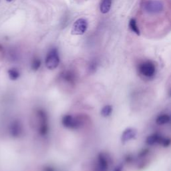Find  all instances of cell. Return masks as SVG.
<instances>
[{"label":"cell","mask_w":171,"mask_h":171,"mask_svg":"<svg viewBox=\"0 0 171 171\" xmlns=\"http://www.w3.org/2000/svg\"><path fill=\"white\" fill-rule=\"evenodd\" d=\"M138 71L142 76L150 78L154 76L157 72V68L154 62L148 60L140 64L138 66Z\"/></svg>","instance_id":"obj_1"},{"label":"cell","mask_w":171,"mask_h":171,"mask_svg":"<svg viewBox=\"0 0 171 171\" xmlns=\"http://www.w3.org/2000/svg\"><path fill=\"white\" fill-rule=\"evenodd\" d=\"M143 7L146 12L150 14H157L164 10L165 5L161 0H148Z\"/></svg>","instance_id":"obj_2"},{"label":"cell","mask_w":171,"mask_h":171,"mask_svg":"<svg viewBox=\"0 0 171 171\" xmlns=\"http://www.w3.org/2000/svg\"><path fill=\"white\" fill-rule=\"evenodd\" d=\"M60 62V59L58 50L56 48L50 50L46 58L45 63L46 68L50 70H55L59 66Z\"/></svg>","instance_id":"obj_3"},{"label":"cell","mask_w":171,"mask_h":171,"mask_svg":"<svg viewBox=\"0 0 171 171\" xmlns=\"http://www.w3.org/2000/svg\"><path fill=\"white\" fill-rule=\"evenodd\" d=\"M88 22L84 18H79L74 23L72 30L71 34L74 36H80L83 35L88 29Z\"/></svg>","instance_id":"obj_4"},{"label":"cell","mask_w":171,"mask_h":171,"mask_svg":"<svg viewBox=\"0 0 171 171\" xmlns=\"http://www.w3.org/2000/svg\"><path fill=\"white\" fill-rule=\"evenodd\" d=\"M62 124L64 127L67 128L75 129L79 126V122L71 114H66L62 119Z\"/></svg>","instance_id":"obj_5"},{"label":"cell","mask_w":171,"mask_h":171,"mask_svg":"<svg viewBox=\"0 0 171 171\" xmlns=\"http://www.w3.org/2000/svg\"><path fill=\"white\" fill-rule=\"evenodd\" d=\"M39 117L40 119V133L42 136L47 135L49 130V126L48 122V116L44 111L40 110L38 112Z\"/></svg>","instance_id":"obj_6"},{"label":"cell","mask_w":171,"mask_h":171,"mask_svg":"<svg viewBox=\"0 0 171 171\" xmlns=\"http://www.w3.org/2000/svg\"><path fill=\"white\" fill-rule=\"evenodd\" d=\"M108 166H109V163L106 155L103 153L99 154L97 159L95 171H108Z\"/></svg>","instance_id":"obj_7"},{"label":"cell","mask_w":171,"mask_h":171,"mask_svg":"<svg viewBox=\"0 0 171 171\" xmlns=\"http://www.w3.org/2000/svg\"><path fill=\"white\" fill-rule=\"evenodd\" d=\"M137 135V131L134 128H128L123 132L121 136V141L122 143H126L134 139Z\"/></svg>","instance_id":"obj_8"},{"label":"cell","mask_w":171,"mask_h":171,"mask_svg":"<svg viewBox=\"0 0 171 171\" xmlns=\"http://www.w3.org/2000/svg\"><path fill=\"white\" fill-rule=\"evenodd\" d=\"M162 137L157 133H154L149 135L146 139V143L149 146H153L156 145V144H160Z\"/></svg>","instance_id":"obj_9"},{"label":"cell","mask_w":171,"mask_h":171,"mask_svg":"<svg viewBox=\"0 0 171 171\" xmlns=\"http://www.w3.org/2000/svg\"><path fill=\"white\" fill-rule=\"evenodd\" d=\"M112 0H102L100 5V10L104 14L109 12L112 6Z\"/></svg>","instance_id":"obj_10"},{"label":"cell","mask_w":171,"mask_h":171,"mask_svg":"<svg viewBox=\"0 0 171 171\" xmlns=\"http://www.w3.org/2000/svg\"><path fill=\"white\" fill-rule=\"evenodd\" d=\"M170 121V117L169 114H162L157 116L156 118V123L159 126L165 125Z\"/></svg>","instance_id":"obj_11"},{"label":"cell","mask_w":171,"mask_h":171,"mask_svg":"<svg viewBox=\"0 0 171 171\" xmlns=\"http://www.w3.org/2000/svg\"><path fill=\"white\" fill-rule=\"evenodd\" d=\"M112 110H113V109H112V106H110V105H106L101 109L100 113L103 117L107 118L111 115Z\"/></svg>","instance_id":"obj_12"},{"label":"cell","mask_w":171,"mask_h":171,"mask_svg":"<svg viewBox=\"0 0 171 171\" xmlns=\"http://www.w3.org/2000/svg\"><path fill=\"white\" fill-rule=\"evenodd\" d=\"M129 27L130 30L133 31L134 33H135L138 36H140V30L138 28V27L137 24V21H136L135 19H131L129 22Z\"/></svg>","instance_id":"obj_13"},{"label":"cell","mask_w":171,"mask_h":171,"mask_svg":"<svg viewBox=\"0 0 171 171\" xmlns=\"http://www.w3.org/2000/svg\"><path fill=\"white\" fill-rule=\"evenodd\" d=\"M41 64H42V63H41L40 60H39V59H38V58H36V59L34 60V61L32 62V68L34 70L36 71V70H38L39 68H40Z\"/></svg>","instance_id":"obj_14"},{"label":"cell","mask_w":171,"mask_h":171,"mask_svg":"<svg viewBox=\"0 0 171 171\" xmlns=\"http://www.w3.org/2000/svg\"><path fill=\"white\" fill-rule=\"evenodd\" d=\"M160 145H161L163 147H169L170 145V140L169 138H162Z\"/></svg>","instance_id":"obj_15"},{"label":"cell","mask_w":171,"mask_h":171,"mask_svg":"<svg viewBox=\"0 0 171 171\" xmlns=\"http://www.w3.org/2000/svg\"><path fill=\"white\" fill-rule=\"evenodd\" d=\"M9 74H10V77L13 79H17L19 76V72L16 70H15V69L10 70L9 71Z\"/></svg>","instance_id":"obj_16"},{"label":"cell","mask_w":171,"mask_h":171,"mask_svg":"<svg viewBox=\"0 0 171 171\" xmlns=\"http://www.w3.org/2000/svg\"><path fill=\"white\" fill-rule=\"evenodd\" d=\"M122 170H123L122 165H119L115 167L113 171H122Z\"/></svg>","instance_id":"obj_17"},{"label":"cell","mask_w":171,"mask_h":171,"mask_svg":"<svg viewBox=\"0 0 171 171\" xmlns=\"http://www.w3.org/2000/svg\"><path fill=\"white\" fill-rule=\"evenodd\" d=\"M44 171H56L55 169L51 166H46L44 169Z\"/></svg>","instance_id":"obj_18"},{"label":"cell","mask_w":171,"mask_h":171,"mask_svg":"<svg viewBox=\"0 0 171 171\" xmlns=\"http://www.w3.org/2000/svg\"><path fill=\"white\" fill-rule=\"evenodd\" d=\"M7 2H12L13 0H6Z\"/></svg>","instance_id":"obj_19"}]
</instances>
